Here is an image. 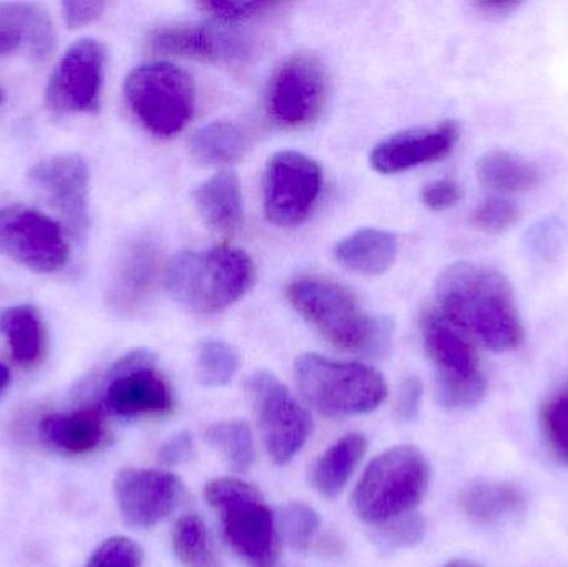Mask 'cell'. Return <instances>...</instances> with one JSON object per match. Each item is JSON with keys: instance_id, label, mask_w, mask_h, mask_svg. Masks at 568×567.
<instances>
[{"instance_id": "6da1fadb", "label": "cell", "mask_w": 568, "mask_h": 567, "mask_svg": "<svg viewBox=\"0 0 568 567\" xmlns=\"http://www.w3.org/2000/svg\"><path fill=\"white\" fill-rule=\"evenodd\" d=\"M440 315L490 352H513L523 345V318L509 280L493 266L459 262L437 280Z\"/></svg>"}, {"instance_id": "7a4b0ae2", "label": "cell", "mask_w": 568, "mask_h": 567, "mask_svg": "<svg viewBox=\"0 0 568 567\" xmlns=\"http://www.w3.org/2000/svg\"><path fill=\"white\" fill-rule=\"evenodd\" d=\"M291 305L317 332L344 352L383 356L393 338V322L363 312L353 293L333 280L304 276L287 285Z\"/></svg>"}, {"instance_id": "3957f363", "label": "cell", "mask_w": 568, "mask_h": 567, "mask_svg": "<svg viewBox=\"0 0 568 567\" xmlns=\"http://www.w3.org/2000/svg\"><path fill=\"white\" fill-rule=\"evenodd\" d=\"M255 282V263L248 253L233 246L179 253L165 272V285L172 298L200 315L229 308Z\"/></svg>"}, {"instance_id": "277c9868", "label": "cell", "mask_w": 568, "mask_h": 567, "mask_svg": "<svg viewBox=\"0 0 568 567\" xmlns=\"http://www.w3.org/2000/svg\"><path fill=\"white\" fill-rule=\"evenodd\" d=\"M430 468L423 452L396 446L369 463L353 493L354 513L369 525L409 515L429 488Z\"/></svg>"}, {"instance_id": "5b68a950", "label": "cell", "mask_w": 568, "mask_h": 567, "mask_svg": "<svg viewBox=\"0 0 568 567\" xmlns=\"http://www.w3.org/2000/svg\"><path fill=\"white\" fill-rule=\"evenodd\" d=\"M294 369L307 405L327 418L374 412L387 396L383 375L363 363L336 362L316 353H304L296 360Z\"/></svg>"}, {"instance_id": "8992f818", "label": "cell", "mask_w": 568, "mask_h": 567, "mask_svg": "<svg viewBox=\"0 0 568 567\" xmlns=\"http://www.w3.org/2000/svg\"><path fill=\"white\" fill-rule=\"evenodd\" d=\"M205 499L222 523L230 548L255 567L278 558L280 533L275 516L255 486L235 478H220L205 486Z\"/></svg>"}, {"instance_id": "52a82bcc", "label": "cell", "mask_w": 568, "mask_h": 567, "mask_svg": "<svg viewBox=\"0 0 568 567\" xmlns=\"http://www.w3.org/2000/svg\"><path fill=\"white\" fill-rule=\"evenodd\" d=\"M423 342L436 368L437 399L446 409H467L479 405L487 392V379L476 348L440 313L423 318Z\"/></svg>"}, {"instance_id": "ba28073f", "label": "cell", "mask_w": 568, "mask_h": 567, "mask_svg": "<svg viewBox=\"0 0 568 567\" xmlns=\"http://www.w3.org/2000/svg\"><path fill=\"white\" fill-rule=\"evenodd\" d=\"M123 93L140 123L163 139L182 132L195 110L193 79L173 63L136 67L126 77Z\"/></svg>"}, {"instance_id": "9c48e42d", "label": "cell", "mask_w": 568, "mask_h": 567, "mask_svg": "<svg viewBox=\"0 0 568 567\" xmlns=\"http://www.w3.org/2000/svg\"><path fill=\"white\" fill-rule=\"evenodd\" d=\"M260 432L270 458L276 465H287L310 438L313 422L306 408L297 403L290 389L266 369H258L246 382Z\"/></svg>"}, {"instance_id": "30bf717a", "label": "cell", "mask_w": 568, "mask_h": 567, "mask_svg": "<svg viewBox=\"0 0 568 567\" xmlns=\"http://www.w3.org/2000/svg\"><path fill=\"white\" fill-rule=\"evenodd\" d=\"M105 405L122 418H166L176 408L169 379L146 350L129 353L106 375Z\"/></svg>"}, {"instance_id": "8fae6325", "label": "cell", "mask_w": 568, "mask_h": 567, "mask_svg": "<svg viewBox=\"0 0 568 567\" xmlns=\"http://www.w3.org/2000/svg\"><path fill=\"white\" fill-rule=\"evenodd\" d=\"M327 92L329 79L323 62L317 57L296 53L273 73L266 107L278 125L303 129L321 115Z\"/></svg>"}, {"instance_id": "7c38bea8", "label": "cell", "mask_w": 568, "mask_h": 567, "mask_svg": "<svg viewBox=\"0 0 568 567\" xmlns=\"http://www.w3.org/2000/svg\"><path fill=\"white\" fill-rule=\"evenodd\" d=\"M323 185V170L304 153H276L270 159L263 180V203L270 222L297 226L310 216Z\"/></svg>"}, {"instance_id": "4fadbf2b", "label": "cell", "mask_w": 568, "mask_h": 567, "mask_svg": "<svg viewBox=\"0 0 568 567\" xmlns=\"http://www.w3.org/2000/svg\"><path fill=\"white\" fill-rule=\"evenodd\" d=\"M0 253L37 273H53L69 262V243L59 223L26 206L0 209Z\"/></svg>"}, {"instance_id": "5bb4252c", "label": "cell", "mask_w": 568, "mask_h": 567, "mask_svg": "<svg viewBox=\"0 0 568 567\" xmlns=\"http://www.w3.org/2000/svg\"><path fill=\"white\" fill-rule=\"evenodd\" d=\"M106 50L99 40L80 39L57 63L45 89V102L57 113L99 110Z\"/></svg>"}, {"instance_id": "9a60e30c", "label": "cell", "mask_w": 568, "mask_h": 567, "mask_svg": "<svg viewBox=\"0 0 568 567\" xmlns=\"http://www.w3.org/2000/svg\"><path fill=\"white\" fill-rule=\"evenodd\" d=\"M29 182L40 199L65 220L73 235H85L90 223V172L82 156L63 153L42 160L30 170Z\"/></svg>"}, {"instance_id": "2e32d148", "label": "cell", "mask_w": 568, "mask_h": 567, "mask_svg": "<svg viewBox=\"0 0 568 567\" xmlns=\"http://www.w3.org/2000/svg\"><path fill=\"white\" fill-rule=\"evenodd\" d=\"M116 505L126 525L149 529L169 518L183 496L179 476L159 469H123L113 483Z\"/></svg>"}, {"instance_id": "e0dca14e", "label": "cell", "mask_w": 568, "mask_h": 567, "mask_svg": "<svg viewBox=\"0 0 568 567\" xmlns=\"http://www.w3.org/2000/svg\"><path fill=\"white\" fill-rule=\"evenodd\" d=\"M459 133L456 122L396 133L374 146L369 156L371 165L376 172L389 175L436 162L449 155L459 140Z\"/></svg>"}, {"instance_id": "ac0fdd59", "label": "cell", "mask_w": 568, "mask_h": 567, "mask_svg": "<svg viewBox=\"0 0 568 567\" xmlns=\"http://www.w3.org/2000/svg\"><path fill=\"white\" fill-rule=\"evenodd\" d=\"M150 49L163 55L193 57L212 62H236L248 55L250 45L239 33L219 26H170L150 36Z\"/></svg>"}, {"instance_id": "d6986e66", "label": "cell", "mask_w": 568, "mask_h": 567, "mask_svg": "<svg viewBox=\"0 0 568 567\" xmlns=\"http://www.w3.org/2000/svg\"><path fill=\"white\" fill-rule=\"evenodd\" d=\"M52 19L37 3H0V59L23 53L37 62L49 59L55 49Z\"/></svg>"}, {"instance_id": "ffe728a7", "label": "cell", "mask_w": 568, "mask_h": 567, "mask_svg": "<svg viewBox=\"0 0 568 567\" xmlns=\"http://www.w3.org/2000/svg\"><path fill=\"white\" fill-rule=\"evenodd\" d=\"M159 249L150 240H139L122 253L106 293L115 312L126 315L145 302L159 273Z\"/></svg>"}, {"instance_id": "44dd1931", "label": "cell", "mask_w": 568, "mask_h": 567, "mask_svg": "<svg viewBox=\"0 0 568 567\" xmlns=\"http://www.w3.org/2000/svg\"><path fill=\"white\" fill-rule=\"evenodd\" d=\"M39 435L53 452L85 456L97 452L106 438L105 418L95 406L69 413H50L39 423Z\"/></svg>"}, {"instance_id": "7402d4cb", "label": "cell", "mask_w": 568, "mask_h": 567, "mask_svg": "<svg viewBox=\"0 0 568 567\" xmlns=\"http://www.w3.org/2000/svg\"><path fill=\"white\" fill-rule=\"evenodd\" d=\"M0 336L20 368H36L47 355V328L39 310L17 305L0 312Z\"/></svg>"}, {"instance_id": "603a6c76", "label": "cell", "mask_w": 568, "mask_h": 567, "mask_svg": "<svg viewBox=\"0 0 568 567\" xmlns=\"http://www.w3.org/2000/svg\"><path fill=\"white\" fill-rule=\"evenodd\" d=\"M460 508L477 525H497L526 512L523 489L506 482H474L460 493Z\"/></svg>"}, {"instance_id": "cb8c5ba5", "label": "cell", "mask_w": 568, "mask_h": 567, "mask_svg": "<svg viewBox=\"0 0 568 567\" xmlns=\"http://www.w3.org/2000/svg\"><path fill=\"white\" fill-rule=\"evenodd\" d=\"M193 199L203 222L216 232H235L242 225V185L235 172L216 173L195 190Z\"/></svg>"}, {"instance_id": "d4e9b609", "label": "cell", "mask_w": 568, "mask_h": 567, "mask_svg": "<svg viewBox=\"0 0 568 567\" xmlns=\"http://www.w3.org/2000/svg\"><path fill=\"white\" fill-rule=\"evenodd\" d=\"M334 256L344 269L359 275L377 276L393 266L397 240L379 229H361L337 243Z\"/></svg>"}, {"instance_id": "484cf974", "label": "cell", "mask_w": 568, "mask_h": 567, "mask_svg": "<svg viewBox=\"0 0 568 567\" xmlns=\"http://www.w3.org/2000/svg\"><path fill=\"white\" fill-rule=\"evenodd\" d=\"M367 439L361 433H349L331 445L311 468V485L324 498H337L346 488L354 469L366 455Z\"/></svg>"}, {"instance_id": "4316f807", "label": "cell", "mask_w": 568, "mask_h": 567, "mask_svg": "<svg viewBox=\"0 0 568 567\" xmlns=\"http://www.w3.org/2000/svg\"><path fill=\"white\" fill-rule=\"evenodd\" d=\"M252 145V133L240 123L229 120L206 123L190 140L193 156L206 165L239 162Z\"/></svg>"}, {"instance_id": "83f0119b", "label": "cell", "mask_w": 568, "mask_h": 567, "mask_svg": "<svg viewBox=\"0 0 568 567\" xmlns=\"http://www.w3.org/2000/svg\"><path fill=\"white\" fill-rule=\"evenodd\" d=\"M477 179L497 193L527 192L540 183L539 166L523 156L503 150H494L477 162Z\"/></svg>"}, {"instance_id": "f1b7e54d", "label": "cell", "mask_w": 568, "mask_h": 567, "mask_svg": "<svg viewBox=\"0 0 568 567\" xmlns=\"http://www.w3.org/2000/svg\"><path fill=\"white\" fill-rule=\"evenodd\" d=\"M172 543L185 567H223L212 533L199 515H185L176 522Z\"/></svg>"}, {"instance_id": "f546056e", "label": "cell", "mask_w": 568, "mask_h": 567, "mask_svg": "<svg viewBox=\"0 0 568 567\" xmlns=\"http://www.w3.org/2000/svg\"><path fill=\"white\" fill-rule=\"evenodd\" d=\"M205 439L212 448L223 456L230 468L236 473H246L255 463V439L245 422L213 423L206 428Z\"/></svg>"}, {"instance_id": "4dcf8cb0", "label": "cell", "mask_w": 568, "mask_h": 567, "mask_svg": "<svg viewBox=\"0 0 568 567\" xmlns=\"http://www.w3.org/2000/svg\"><path fill=\"white\" fill-rule=\"evenodd\" d=\"M540 429L554 458L568 466V378L544 402Z\"/></svg>"}, {"instance_id": "1f68e13d", "label": "cell", "mask_w": 568, "mask_h": 567, "mask_svg": "<svg viewBox=\"0 0 568 567\" xmlns=\"http://www.w3.org/2000/svg\"><path fill=\"white\" fill-rule=\"evenodd\" d=\"M240 356L236 350L222 340H205L200 343L196 355V372L202 385L220 388L232 382L239 372Z\"/></svg>"}, {"instance_id": "d6a6232c", "label": "cell", "mask_w": 568, "mask_h": 567, "mask_svg": "<svg viewBox=\"0 0 568 567\" xmlns=\"http://www.w3.org/2000/svg\"><path fill=\"white\" fill-rule=\"evenodd\" d=\"M280 536L294 551H307L317 538L321 528V518L311 506L304 503H287L280 513Z\"/></svg>"}, {"instance_id": "836d02e7", "label": "cell", "mask_w": 568, "mask_h": 567, "mask_svg": "<svg viewBox=\"0 0 568 567\" xmlns=\"http://www.w3.org/2000/svg\"><path fill=\"white\" fill-rule=\"evenodd\" d=\"M426 519L417 513H409V515L374 526L371 539L379 551L390 555V553L403 551V549L419 545L426 536Z\"/></svg>"}, {"instance_id": "e575fe53", "label": "cell", "mask_w": 568, "mask_h": 567, "mask_svg": "<svg viewBox=\"0 0 568 567\" xmlns=\"http://www.w3.org/2000/svg\"><path fill=\"white\" fill-rule=\"evenodd\" d=\"M143 549L125 536L105 539L90 556L85 567H142Z\"/></svg>"}, {"instance_id": "d590c367", "label": "cell", "mask_w": 568, "mask_h": 567, "mask_svg": "<svg viewBox=\"0 0 568 567\" xmlns=\"http://www.w3.org/2000/svg\"><path fill=\"white\" fill-rule=\"evenodd\" d=\"M519 222V209L510 200L490 199L473 213L474 226L489 233H503Z\"/></svg>"}, {"instance_id": "8d00e7d4", "label": "cell", "mask_w": 568, "mask_h": 567, "mask_svg": "<svg viewBox=\"0 0 568 567\" xmlns=\"http://www.w3.org/2000/svg\"><path fill=\"white\" fill-rule=\"evenodd\" d=\"M420 199L433 212H444L454 209L463 200V189L454 180H436L424 186Z\"/></svg>"}, {"instance_id": "74e56055", "label": "cell", "mask_w": 568, "mask_h": 567, "mask_svg": "<svg viewBox=\"0 0 568 567\" xmlns=\"http://www.w3.org/2000/svg\"><path fill=\"white\" fill-rule=\"evenodd\" d=\"M202 10L222 22H236L262 13L270 3L265 2H230V0H210L200 3Z\"/></svg>"}, {"instance_id": "f35d334b", "label": "cell", "mask_w": 568, "mask_h": 567, "mask_svg": "<svg viewBox=\"0 0 568 567\" xmlns=\"http://www.w3.org/2000/svg\"><path fill=\"white\" fill-rule=\"evenodd\" d=\"M420 402H423V383L414 376L404 379L397 392V419L404 423L414 422L419 416Z\"/></svg>"}, {"instance_id": "ab89813d", "label": "cell", "mask_w": 568, "mask_h": 567, "mask_svg": "<svg viewBox=\"0 0 568 567\" xmlns=\"http://www.w3.org/2000/svg\"><path fill=\"white\" fill-rule=\"evenodd\" d=\"M195 456V443L186 432L170 436L159 449V459L166 466H179L190 462Z\"/></svg>"}, {"instance_id": "60d3db41", "label": "cell", "mask_w": 568, "mask_h": 567, "mask_svg": "<svg viewBox=\"0 0 568 567\" xmlns=\"http://www.w3.org/2000/svg\"><path fill=\"white\" fill-rule=\"evenodd\" d=\"M105 7L103 2H63V19L70 29H79V27L95 22L102 16Z\"/></svg>"}, {"instance_id": "b9f144b4", "label": "cell", "mask_w": 568, "mask_h": 567, "mask_svg": "<svg viewBox=\"0 0 568 567\" xmlns=\"http://www.w3.org/2000/svg\"><path fill=\"white\" fill-rule=\"evenodd\" d=\"M519 2H477L476 9L489 19H504L519 9Z\"/></svg>"}, {"instance_id": "7bdbcfd3", "label": "cell", "mask_w": 568, "mask_h": 567, "mask_svg": "<svg viewBox=\"0 0 568 567\" xmlns=\"http://www.w3.org/2000/svg\"><path fill=\"white\" fill-rule=\"evenodd\" d=\"M10 382V373L9 369L6 368V366L0 363V395H2L3 389L7 388V385H9Z\"/></svg>"}, {"instance_id": "ee69618b", "label": "cell", "mask_w": 568, "mask_h": 567, "mask_svg": "<svg viewBox=\"0 0 568 567\" xmlns=\"http://www.w3.org/2000/svg\"><path fill=\"white\" fill-rule=\"evenodd\" d=\"M444 567H480L477 563L469 561V559H457V561L449 563Z\"/></svg>"}, {"instance_id": "f6af8a7d", "label": "cell", "mask_w": 568, "mask_h": 567, "mask_svg": "<svg viewBox=\"0 0 568 567\" xmlns=\"http://www.w3.org/2000/svg\"><path fill=\"white\" fill-rule=\"evenodd\" d=\"M2 100H3V90L0 89V103H2Z\"/></svg>"}]
</instances>
